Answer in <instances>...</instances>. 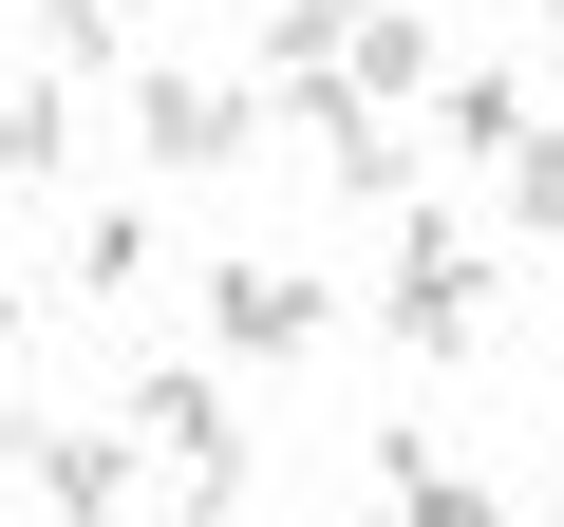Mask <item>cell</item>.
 I'll list each match as a JSON object with an SVG mask.
<instances>
[{"mask_svg":"<svg viewBox=\"0 0 564 527\" xmlns=\"http://www.w3.org/2000/svg\"><path fill=\"white\" fill-rule=\"evenodd\" d=\"M113 433L151 452L170 527H226V508H245V415H226V377H188V358H170V377H132V396H113Z\"/></svg>","mask_w":564,"mask_h":527,"instance_id":"obj_1","label":"cell"},{"mask_svg":"<svg viewBox=\"0 0 564 527\" xmlns=\"http://www.w3.org/2000/svg\"><path fill=\"white\" fill-rule=\"evenodd\" d=\"M377 321H395V358H470V321H489V245H470L452 207H395V283H377Z\"/></svg>","mask_w":564,"mask_h":527,"instance_id":"obj_2","label":"cell"},{"mask_svg":"<svg viewBox=\"0 0 564 527\" xmlns=\"http://www.w3.org/2000/svg\"><path fill=\"white\" fill-rule=\"evenodd\" d=\"M132 151H151V170H245V151H263V95L151 57V76H132Z\"/></svg>","mask_w":564,"mask_h":527,"instance_id":"obj_3","label":"cell"},{"mask_svg":"<svg viewBox=\"0 0 564 527\" xmlns=\"http://www.w3.org/2000/svg\"><path fill=\"white\" fill-rule=\"evenodd\" d=\"M207 340H226V358H302V340H321V283L245 245V264H207Z\"/></svg>","mask_w":564,"mask_h":527,"instance_id":"obj_4","label":"cell"},{"mask_svg":"<svg viewBox=\"0 0 564 527\" xmlns=\"http://www.w3.org/2000/svg\"><path fill=\"white\" fill-rule=\"evenodd\" d=\"M339 76H358V114H395V132H433V95H452V57H433L414 0H377V20L339 39Z\"/></svg>","mask_w":564,"mask_h":527,"instance_id":"obj_5","label":"cell"},{"mask_svg":"<svg viewBox=\"0 0 564 527\" xmlns=\"http://www.w3.org/2000/svg\"><path fill=\"white\" fill-rule=\"evenodd\" d=\"M132 471H151V452L95 415V433H39V471H20V490H39L57 527H132Z\"/></svg>","mask_w":564,"mask_h":527,"instance_id":"obj_6","label":"cell"},{"mask_svg":"<svg viewBox=\"0 0 564 527\" xmlns=\"http://www.w3.org/2000/svg\"><path fill=\"white\" fill-rule=\"evenodd\" d=\"M527 132H545V95H527V76H489V57L433 95V151H452V170H527Z\"/></svg>","mask_w":564,"mask_h":527,"instance_id":"obj_7","label":"cell"},{"mask_svg":"<svg viewBox=\"0 0 564 527\" xmlns=\"http://www.w3.org/2000/svg\"><path fill=\"white\" fill-rule=\"evenodd\" d=\"M57 170H76V95H57V76H0V207L57 189Z\"/></svg>","mask_w":564,"mask_h":527,"instance_id":"obj_8","label":"cell"},{"mask_svg":"<svg viewBox=\"0 0 564 527\" xmlns=\"http://www.w3.org/2000/svg\"><path fill=\"white\" fill-rule=\"evenodd\" d=\"M76 283H95V302H151V207H95V226H76Z\"/></svg>","mask_w":564,"mask_h":527,"instance_id":"obj_9","label":"cell"},{"mask_svg":"<svg viewBox=\"0 0 564 527\" xmlns=\"http://www.w3.org/2000/svg\"><path fill=\"white\" fill-rule=\"evenodd\" d=\"M358 20H377V0H263V57H282V76H321Z\"/></svg>","mask_w":564,"mask_h":527,"instance_id":"obj_10","label":"cell"},{"mask_svg":"<svg viewBox=\"0 0 564 527\" xmlns=\"http://www.w3.org/2000/svg\"><path fill=\"white\" fill-rule=\"evenodd\" d=\"M508 226H527V245H564V114L527 132V170H508Z\"/></svg>","mask_w":564,"mask_h":527,"instance_id":"obj_11","label":"cell"},{"mask_svg":"<svg viewBox=\"0 0 564 527\" xmlns=\"http://www.w3.org/2000/svg\"><path fill=\"white\" fill-rule=\"evenodd\" d=\"M39 20H57V57H132V20H151V0H39Z\"/></svg>","mask_w":564,"mask_h":527,"instance_id":"obj_12","label":"cell"},{"mask_svg":"<svg viewBox=\"0 0 564 527\" xmlns=\"http://www.w3.org/2000/svg\"><path fill=\"white\" fill-rule=\"evenodd\" d=\"M395 527H508V508H489V490H470V471H433V490H414V508H395Z\"/></svg>","mask_w":564,"mask_h":527,"instance_id":"obj_13","label":"cell"},{"mask_svg":"<svg viewBox=\"0 0 564 527\" xmlns=\"http://www.w3.org/2000/svg\"><path fill=\"white\" fill-rule=\"evenodd\" d=\"M0 471H39V433H20V415H0Z\"/></svg>","mask_w":564,"mask_h":527,"instance_id":"obj_14","label":"cell"},{"mask_svg":"<svg viewBox=\"0 0 564 527\" xmlns=\"http://www.w3.org/2000/svg\"><path fill=\"white\" fill-rule=\"evenodd\" d=\"M0 377H20V302H0Z\"/></svg>","mask_w":564,"mask_h":527,"instance_id":"obj_15","label":"cell"},{"mask_svg":"<svg viewBox=\"0 0 564 527\" xmlns=\"http://www.w3.org/2000/svg\"><path fill=\"white\" fill-rule=\"evenodd\" d=\"M545 20H564V0H545Z\"/></svg>","mask_w":564,"mask_h":527,"instance_id":"obj_16","label":"cell"},{"mask_svg":"<svg viewBox=\"0 0 564 527\" xmlns=\"http://www.w3.org/2000/svg\"><path fill=\"white\" fill-rule=\"evenodd\" d=\"M545 302H564V283H545Z\"/></svg>","mask_w":564,"mask_h":527,"instance_id":"obj_17","label":"cell"}]
</instances>
